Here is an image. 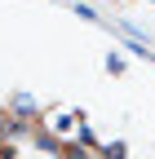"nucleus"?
<instances>
[{
	"instance_id": "obj_1",
	"label": "nucleus",
	"mask_w": 155,
	"mask_h": 159,
	"mask_svg": "<svg viewBox=\"0 0 155 159\" xmlns=\"http://www.w3.org/2000/svg\"><path fill=\"white\" fill-rule=\"evenodd\" d=\"M35 146H40V150H49V155H62V142H58L53 133H45V128H35Z\"/></svg>"
}]
</instances>
